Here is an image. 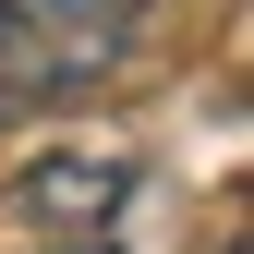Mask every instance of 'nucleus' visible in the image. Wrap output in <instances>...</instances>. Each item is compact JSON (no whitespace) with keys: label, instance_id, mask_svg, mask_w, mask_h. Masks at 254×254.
<instances>
[{"label":"nucleus","instance_id":"obj_1","mask_svg":"<svg viewBox=\"0 0 254 254\" xmlns=\"http://www.w3.org/2000/svg\"><path fill=\"white\" fill-rule=\"evenodd\" d=\"M157 0H0V97H37V85H85L145 37Z\"/></svg>","mask_w":254,"mask_h":254},{"label":"nucleus","instance_id":"obj_2","mask_svg":"<svg viewBox=\"0 0 254 254\" xmlns=\"http://www.w3.org/2000/svg\"><path fill=\"white\" fill-rule=\"evenodd\" d=\"M24 218V230H73V242H109V218L133 206V157L121 145H49L12 170V194H0Z\"/></svg>","mask_w":254,"mask_h":254},{"label":"nucleus","instance_id":"obj_3","mask_svg":"<svg viewBox=\"0 0 254 254\" xmlns=\"http://www.w3.org/2000/svg\"><path fill=\"white\" fill-rule=\"evenodd\" d=\"M73 254H109V242H73Z\"/></svg>","mask_w":254,"mask_h":254},{"label":"nucleus","instance_id":"obj_4","mask_svg":"<svg viewBox=\"0 0 254 254\" xmlns=\"http://www.w3.org/2000/svg\"><path fill=\"white\" fill-rule=\"evenodd\" d=\"M218 254H242V242H218Z\"/></svg>","mask_w":254,"mask_h":254}]
</instances>
